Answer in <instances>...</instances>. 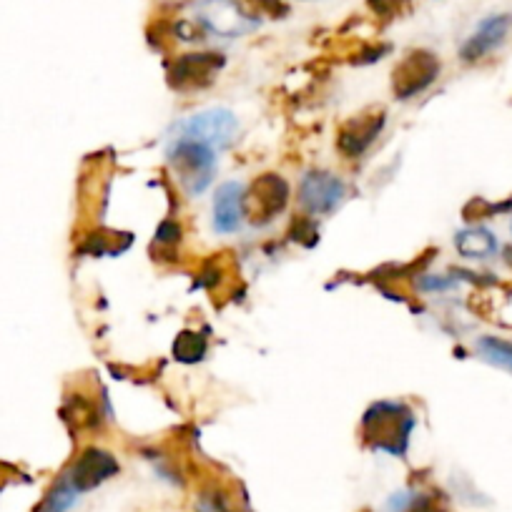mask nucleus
<instances>
[{"instance_id": "1", "label": "nucleus", "mask_w": 512, "mask_h": 512, "mask_svg": "<svg viewBox=\"0 0 512 512\" xmlns=\"http://www.w3.org/2000/svg\"><path fill=\"white\" fill-rule=\"evenodd\" d=\"M415 417L400 402H379L364 415V437L372 442L374 450L390 455H405Z\"/></svg>"}, {"instance_id": "2", "label": "nucleus", "mask_w": 512, "mask_h": 512, "mask_svg": "<svg viewBox=\"0 0 512 512\" xmlns=\"http://www.w3.org/2000/svg\"><path fill=\"white\" fill-rule=\"evenodd\" d=\"M169 164L174 166L181 186L191 196H196L214 179L216 151L204 144H196V141L174 139V144L169 146Z\"/></svg>"}, {"instance_id": "3", "label": "nucleus", "mask_w": 512, "mask_h": 512, "mask_svg": "<svg viewBox=\"0 0 512 512\" xmlns=\"http://www.w3.org/2000/svg\"><path fill=\"white\" fill-rule=\"evenodd\" d=\"M236 131H239V121H236L234 113L226 111V108H209V111L194 113L186 121H181L176 126V139L196 141V144L221 151L234 144Z\"/></svg>"}, {"instance_id": "4", "label": "nucleus", "mask_w": 512, "mask_h": 512, "mask_svg": "<svg viewBox=\"0 0 512 512\" xmlns=\"http://www.w3.org/2000/svg\"><path fill=\"white\" fill-rule=\"evenodd\" d=\"M440 76V61L430 51H412L400 61V66L392 73V88L400 101L420 96L422 91L432 86Z\"/></svg>"}, {"instance_id": "5", "label": "nucleus", "mask_w": 512, "mask_h": 512, "mask_svg": "<svg viewBox=\"0 0 512 512\" xmlns=\"http://www.w3.org/2000/svg\"><path fill=\"white\" fill-rule=\"evenodd\" d=\"M289 184L279 174H264L251 184L244 196V211L256 224H269L287 209Z\"/></svg>"}, {"instance_id": "6", "label": "nucleus", "mask_w": 512, "mask_h": 512, "mask_svg": "<svg viewBox=\"0 0 512 512\" xmlns=\"http://www.w3.org/2000/svg\"><path fill=\"white\" fill-rule=\"evenodd\" d=\"M196 18L206 31L224 38L244 36L256 28V18L246 13L236 0H201L196 6Z\"/></svg>"}, {"instance_id": "7", "label": "nucleus", "mask_w": 512, "mask_h": 512, "mask_svg": "<svg viewBox=\"0 0 512 512\" xmlns=\"http://www.w3.org/2000/svg\"><path fill=\"white\" fill-rule=\"evenodd\" d=\"M347 196V186L329 171H309L299 184V201L309 214H332Z\"/></svg>"}, {"instance_id": "8", "label": "nucleus", "mask_w": 512, "mask_h": 512, "mask_svg": "<svg viewBox=\"0 0 512 512\" xmlns=\"http://www.w3.org/2000/svg\"><path fill=\"white\" fill-rule=\"evenodd\" d=\"M113 475H118V460L111 452L101 450V447H88V450H83L71 465V470L66 472L68 482L76 487L78 495L96 490L98 485L111 480Z\"/></svg>"}, {"instance_id": "9", "label": "nucleus", "mask_w": 512, "mask_h": 512, "mask_svg": "<svg viewBox=\"0 0 512 512\" xmlns=\"http://www.w3.org/2000/svg\"><path fill=\"white\" fill-rule=\"evenodd\" d=\"M224 66L221 53H186L176 58L171 66V86L176 91H196L214 81L216 73Z\"/></svg>"}, {"instance_id": "10", "label": "nucleus", "mask_w": 512, "mask_h": 512, "mask_svg": "<svg viewBox=\"0 0 512 512\" xmlns=\"http://www.w3.org/2000/svg\"><path fill=\"white\" fill-rule=\"evenodd\" d=\"M382 128H384L382 108L359 113V116H354L352 121H347L342 126L337 139V149L342 151L347 159H357V156H362L364 151L377 141V136L382 134Z\"/></svg>"}, {"instance_id": "11", "label": "nucleus", "mask_w": 512, "mask_h": 512, "mask_svg": "<svg viewBox=\"0 0 512 512\" xmlns=\"http://www.w3.org/2000/svg\"><path fill=\"white\" fill-rule=\"evenodd\" d=\"M244 186L236 184V181H229V184H221L216 189L214 196V229L219 234H234L236 229L244 221Z\"/></svg>"}, {"instance_id": "12", "label": "nucleus", "mask_w": 512, "mask_h": 512, "mask_svg": "<svg viewBox=\"0 0 512 512\" xmlns=\"http://www.w3.org/2000/svg\"><path fill=\"white\" fill-rule=\"evenodd\" d=\"M507 31H510V18L507 16H490L477 26V31L462 46L460 56L462 61L475 63L480 58H485L487 53L495 51L502 41H505Z\"/></svg>"}, {"instance_id": "13", "label": "nucleus", "mask_w": 512, "mask_h": 512, "mask_svg": "<svg viewBox=\"0 0 512 512\" xmlns=\"http://www.w3.org/2000/svg\"><path fill=\"white\" fill-rule=\"evenodd\" d=\"M455 246L465 259H487L497 251V239L492 236V231L475 226V229L460 231Z\"/></svg>"}, {"instance_id": "14", "label": "nucleus", "mask_w": 512, "mask_h": 512, "mask_svg": "<svg viewBox=\"0 0 512 512\" xmlns=\"http://www.w3.org/2000/svg\"><path fill=\"white\" fill-rule=\"evenodd\" d=\"M475 349L487 364L500 367L512 374V342H505V339H497V337H480L477 339Z\"/></svg>"}, {"instance_id": "15", "label": "nucleus", "mask_w": 512, "mask_h": 512, "mask_svg": "<svg viewBox=\"0 0 512 512\" xmlns=\"http://www.w3.org/2000/svg\"><path fill=\"white\" fill-rule=\"evenodd\" d=\"M76 500H78L76 487H73L71 482H68V477L63 475L61 480L48 490V495L43 497V502L36 507V512H68L73 505H76Z\"/></svg>"}, {"instance_id": "16", "label": "nucleus", "mask_w": 512, "mask_h": 512, "mask_svg": "<svg viewBox=\"0 0 512 512\" xmlns=\"http://www.w3.org/2000/svg\"><path fill=\"white\" fill-rule=\"evenodd\" d=\"M209 349L206 339L199 332H181L174 342V354L181 362H201Z\"/></svg>"}, {"instance_id": "17", "label": "nucleus", "mask_w": 512, "mask_h": 512, "mask_svg": "<svg viewBox=\"0 0 512 512\" xmlns=\"http://www.w3.org/2000/svg\"><path fill=\"white\" fill-rule=\"evenodd\" d=\"M196 512H239L231 505L229 497L219 490H206L201 492L199 500H196Z\"/></svg>"}, {"instance_id": "18", "label": "nucleus", "mask_w": 512, "mask_h": 512, "mask_svg": "<svg viewBox=\"0 0 512 512\" xmlns=\"http://www.w3.org/2000/svg\"><path fill=\"white\" fill-rule=\"evenodd\" d=\"M367 6L379 18H397L410 6V0H367Z\"/></svg>"}, {"instance_id": "19", "label": "nucleus", "mask_w": 512, "mask_h": 512, "mask_svg": "<svg viewBox=\"0 0 512 512\" xmlns=\"http://www.w3.org/2000/svg\"><path fill=\"white\" fill-rule=\"evenodd\" d=\"M417 284L422 289H427V292H445V289L455 287V282L450 277H442V274H437V277H422Z\"/></svg>"}, {"instance_id": "20", "label": "nucleus", "mask_w": 512, "mask_h": 512, "mask_svg": "<svg viewBox=\"0 0 512 512\" xmlns=\"http://www.w3.org/2000/svg\"><path fill=\"white\" fill-rule=\"evenodd\" d=\"M251 3H254L259 11H267L269 16H274V18H282L289 13V8L284 6L282 0H251Z\"/></svg>"}, {"instance_id": "21", "label": "nucleus", "mask_w": 512, "mask_h": 512, "mask_svg": "<svg viewBox=\"0 0 512 512\" xmlns=\"http://www.w3.org/2000/svg\"><path fill=\"white\" fill-rule=\"evenodd\" d=\"M179 234H181V229L174 224V221H164V224L159 226V231H156V239L176 244V241H179Z\"/></svg>"}]
</instances>
